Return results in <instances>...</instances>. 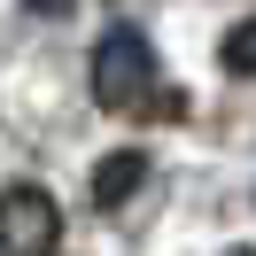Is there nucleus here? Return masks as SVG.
Wrapping results in <instances>:
<instances>
[{
	"mask_svg": "<svg viewBox=\"0 0 256 256\" xmlns=\"http://www.w3.org/2000/svg\"><path fill=\"white\" fill-rule=\"evenodd\" d=\"M140 186H148V148H109L94 163V202L101 210H124Z\"/></svg>",
	"mask_w": 256,
	"mask_h": 256,
	"instance_id": "7ed1b4c3",
	"label": "nucleus"
},
{
	"mask_svg": "<svg viewBox=\"0 0 256 256\" xmlns=\"http://www.w3.org/2000/svg\"><path fill=\"white\" fill-rule=\"evenodd\" d=\"M94 101L109 116H148L156 109L163 124L186 116V94H163L156 47H148V32H132V24H109V32H101V47H94Z\"/></svg>",
	"mask_w": 256,
	"mask_h": 256,
	"instance_id": "f257e3e1",
	"label": "nucleus"
},
{
	"mask_svg": "<svg viewBox=\"0 0 256 256\" xmlns=\"http://www.w3.org/2000/svg\"><path fill=\"white\" fill-rule=\"evenodd\" d=\"M218 62L233 70V78H256V24H233V32L218 39Z\"/></svg>",
	"mask_w": 256,
	"mask_h": 256,
	"instance_id": "20e7f679",
	"label": "nucleus"
},
{
	"mask_svg": "<svg viewBox=\"0 0 256 256\" xmlns=\"http://www.w3.org/2000/svg\"><path fill=\"white\" fill-rule=\"evenodd\" d=\"M225 256H256V248H225Z\"/></svg>",
	"mask_w": 256,
	"mask_h": 256,
	"instance_id": "423d86ee",
	"label": "nucleus"
},
{
	"mask_svg": "<svg viewBox=\"0 0 256 256\" xmlns=\"http://www.w3.org/2000/svg\"><path fill=\"white\" fill-rule=\"evenodd\" d=\"M54 240H62V202L39 178L0 186V256H54Z\"/></svg>",
	"mask_w": 256,
	"mask_h": 256,
	"instance_id": "f03ea898",
	"label": "nucleus"
},
{
	"mask_svg": "<svg viewBox=\"0 0 256 256\" xmlns=\"http://www.w3.org/2000/svg\"><path fill=\"white\" fill-rule=\"evenodd\" d=\"M32 16H70V0H24Z\"/></svg>",
	"mask_w": 256,
	"mask_h": 256,
	"instance_id": "39448f33",
	"label": "nucleus"
}]
</instances>
